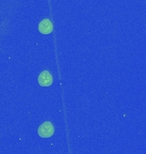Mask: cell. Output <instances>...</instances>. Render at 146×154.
<instances>
[{
  "label": "cell",
  "mask_w": 146,
  "mask_h": 154,
  "mask_svg": "<svg viewBox=\"0 0 146 154\" xmlns=\"http://www.w3.org/2000/svg\"><path fill=\"white\" fill-rule=\"evenodd\" d=\"M54 127L50 122H44L38 129V135L42 138H49L54 134Z\"/></svg>",
  "instance_id": "1"
},
{
  "label": "cell",
  "mask_w": 146,
  "mask_h": 154,
  "mask_svg": "<svg viewBox=\"0 0 146 154\" xmlns=\"http://www.w3.org/2000/svg\"><path fill=\"white\" fill-rule=\"evenodd\" d=\"M38 84L42 87H49L53 82V78L50 72L44 70L38 75Z\"/></svg>",
  "instance_id": "2"
},
{
  "label": "cell",
  "mask_w": 146,
  "mask_h": 154,
  "mask_svg": "<svg viewBox=\"0 0 146 154\" xmlns=\"http://www.w3.org/2000/svg\"><path fill=\"white\" fill-rule=\"evenodd\" d=\"M52 29H53L52 23L49 19H44L43 21H41L40 23L38 24V30L43 34L50 33L52 32Z\"/></svg>",
  "instance_id": "3"
}]
</instances>
